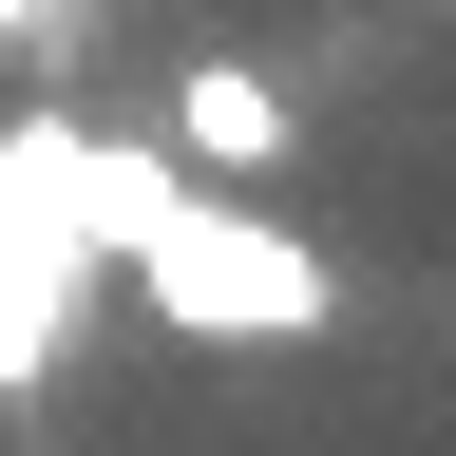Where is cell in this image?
<instances>
[{"mask_svg": "<svg viewBox=\"0 0 456 456\" xmlns=\"http://www.w3.org/2000/svg\"><path fill=\"white\" fill-rule=\"evenodd\" d=\"M152 191H171V152H114L77 114H20V134H0V399L57 380V342H77L95 266L134 248Z\"/></svg>", "mask_w": 456, "mask_h": 456, "instance_id": "6da1fadb", "label": "cell"}, {"mask_svg": "<svg viewBox=\"0 0 456 456\" xmlns=\"http://www.w3.org/2000/svg\"><path fill=\"white\" fill-rule=\"evenodd\" d=\"M152 285V323H191V342H323V248L305 228H266V209H228V171H171V191L134 209V248H114Z\"/></svg>", "mask_w": 456, "mask_h": 456, "instance_id": "7a4b0ae2", "label": "cell"}, {"mask_svg": "<svg viewBox=\"0 0 456 456\" xmlns=\"http://www.w3.org/2000/svg\"><path fill=\"white\" fill-rule=\"evenodd\" d=\"M171 134H191V171H266L285 152V95L248 77V57H191V77H171Z\"/></svg>", "mask_w": 456, "mask_h": 456, "instance_id": "3957f363", "label": "cell"}, {"mask_svg": "<svg viewBox=\"0 0 456 456\" xmlns=\"http://www.w3.org/2000/svg\"><path fill=\"white\" fill-rule=\"evenodd\" d=\"M0 20H20V0H0Z\"/></svg>", "mask_w": 456, "mask_h": 456, "instance_id": "277c9868", "label": "cell"}]
</instances>
